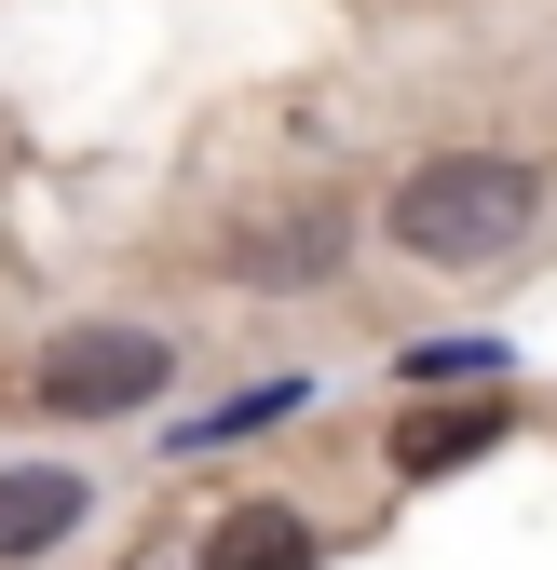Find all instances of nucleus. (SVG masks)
Returning a JSON list of instances; mask_svg holds the SVG:
<instances>
[{
    "label": "nucleus",
    "mask_w": 557,
    "mask_h": 570,
    "mask_svg": "<svg viewBox=\"0 0 557 570\" xmlns=\"http://www.w3.org/2000/svg\"><path fill=\"white\" fill-rule=\"evenodd\" d=\"M300 394H313V381H258L245 407H218V421H190V449H204V435H258V421H286Z\"/></svg>",
    "instance_id": "7"
},
{
    "label": "nucleus",
    "mask_w": 557,
    "mask_h": 570,
    "mask_svg": "<svg viewBox=\"0 0 557 570\" xmlns=\"http://www.w3.org/2000/svg\"><path fill=\"white\" fill-rule=\"evenodd\" d=\"M164 381H177V353L150 326H68L41 353V407H68V421H123V407H150Z\"/></svg>",
    "instance_id": "2"
},
{
    "label": "nucleus",
    "mask_w": 557,
    "mask_h": 570,
    "mask_svg": "<svg viewBox=\"0 0 557 570\" xmlns=\"http://www.w3.org/2000/svg\"><path fill=\"white\" fill-rule=\"evenodd\" d=\"M340 245H354V204L340 190H286V204H258V218H232V272L245 285H326L340 272Z\"/></svg>",
    "instance_id": "3"
},
{
    "label": "nucleus",
    "mask_w": 557,
    "mask_h": 570,
    "mask_svg": "<svg viewBox=\"0 0 557 570\" xmlns=\"http://www.w3.org/2000/svg\"><path fill=\"white\" fill-rule=\"evenodd\" d=\"M504 394H462V407H408L394 421V475H449V462H476V449H504Z\"/></svg>",
    "instance_id": "4"
},
{
    "label": "nucleus",
    "mask_w": 557,
    "mask_h": 570,
    "mask_svg": "<svg viewBox=\"0 0 557 570\" xmlns=\"http://www.w3.org/2000/svg\"><path fill=\"white\" fill-rule=\"evenodd\" d=\"M82 530V475H55V462H14L0 475V557H41Z\"/></svg>",
    "instance_id": "5"
},
{
    "label": "nucleus",
    "mask_w": 557,
    "mask_h": 570,
    "mask_svg": "<svg viewBox=\"0 0 557 570\" xmlns=\"http://www.w3.org/2000/svg\"><path fill=\"white\" fill-rule=\"evenodd\" d=\"M204 570H313V530H300L286 503H245L218 543H204Z\"/></svg>",
    "instance_id": "6"
},
{
    "label": "nucleus",
    "mask_w": 557,
    "mask_h": 570,
    "mask_svg": "<svg viewBox=\"0 0 557 570\" xmlns=\"http://www.w3.org/2000/svg\"><path fill=\"white\" fill-rule=\"evenodd\" d=\"M530 218H544V177L517 150H449V164H422V177L381 204V232L422 258V272H490V258L530 245Z\"/></svg>",
    "instance_id": "1"
}]
</instances>
